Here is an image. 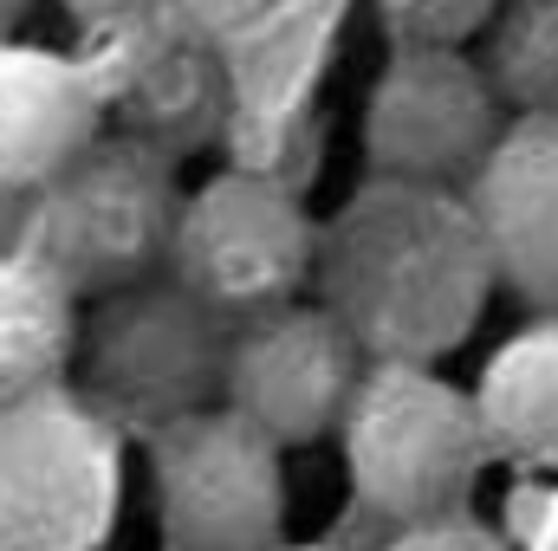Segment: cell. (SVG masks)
<instances>
[{
  "label": "cell",
  "mask_w": 558,
  "mask_h": 551,
  "mask_svg": "<svg viewBox=\"0 0 558 551\" xmlns=\"http://www.w3.org/2000/svg\"><path fill=\"white\" fill-rule=\"evenodd\" d=\"M305 285L364 364H441L474 338L494 298V260L461 188L371 175L318 228Z\"/></svg>",
  "instance_id": "1"
},
{
  "label": "cell",
  "mask_w": 558,
  "mask_h": 551,
  "mask_svg": "<svg viewBox=\"0 0 558 551\" xmlns=\"http://www.w3.org/2000/svg\"><path fill=\"white\" fill-rule=\"evenodd\" d=\"M175 162L143 143L98 131L65 169L13 195V241L7 254L52 273L78 305L162 273L169 228H175Z\"/></svg>",
  "instance_id": "2"
},
{
  "label": "cell",
  "mask_w": 558,
  "mask_h": 551,
  "mask_svg": "<svg viewBox=\"0 0 558 551\" xmlns=\"http://www.w3.org/2000/svg\"><path fill=\"white\" fill-rule=\"evenodd\" d=\"M338 434L357 506L377 513L384 526L468 513L487 467V434L474 421L468 390L435 377V364L371 357L338 415Z\"/></svg>",
  "instance_id": "3"
},
{
  "label": "cell",
  "mask_w": 558,
  "mask_h": 551,
  "mask_svg": "<svg viewBox=\"0 0 558 551\" xmlns=\"http://www.w3.org/2000/svg\"><path fill=\"white\" fill-rule=\"evenodd\" d=\"M221 357L228 318L169 273L85 298L72 338L78 396L118 434H156L175 415L221 403Z\"/></svg>",
  "instance_id": "4"
},
{
  "label": "cell",
  "mask_w": 558,
  "mask_h": 551,
  "mask_svg": "<svg viewBox=\"0 0 558 551\" xmlns=\"http://www.w3.org/2000/svg\"><path fill=\"white\" fill-rule=\"evenodd\" d=\"M78 65L98 91L105 131L143 143L169 162L221 143V131L234 124L228 59L182 0H149L137 13L85 26Z\"/></svg>",
  "instance_id": "5"
},
{
  "label": "cell",
  "mask_w": 558,
  "mask_h": 551,
  "mask_svg": "<svg viewBox=\"0 0 558 551\" xmlns=\"http://www.w3.org/2000/svg\"><path fill=\"white\" fill-rule=\"evenodd\" d=\"M118 428L78 390L0 403V551H105L118 519Z\"/></svg>",
  "instance_id": "6"
},
{
  "label": "cell",
  "mask_w": 558,
  "mask_h": 551,
  "mask_svg": "<svg viewBox=\"0 0 558 551\" xmlns=\"http://www.w3.org/2000/svg\"><path fill=\"white\" fill-rule=\"evenodd\" d=\"M149 441L156 526L175 551H267L286 532V448L228 403L162 421Z\"/></svg>",
  "instance_id": "7"
},
{
  "label": "cell",
  "mask_w": 558,
  "mask_h": 551,
  "mask_svg": "<svg viewBox=\"0 0 558 551\" xmlns=\"http://www.w3.org/2000/svg\"><path fill=\"white\" fill-rule=\"evenodd\" d=\"M312 241L318 221L305 215V195L228 162L221 175H208L175 201L162 273L182 279L202 305H215L234 325L247 311H267L305 292Z\"/></svg>",
  "instance_id": "8"
},
{
  "label": "cell",
  "mask_w": 558,
  "mask_h": 551,
  "mask_svg": "<svg viewBox=\"0 0 558 551\" xmlns=\"http://www.w3.org/2000/svg\"><path fill=\"white\" fill-rule=\"evenodd\" d=\"M500 124L507 105L468 46H390L364 98V162L371 175L461 188Z\"/></svg>",
  "instance_id": "9"
},
{
  "label": "cell",
  "mask_w": 558,
  "mask_h": 551,
  "mask_svg": "<svg viewBox=\"0 0 558 551\" xmlns=\"http://www.w3.org/2000/svg\"><path fill=\"white\" fill-rule=\"evenodd\" d=\"M364 351L344 338V325L325 305H267L228 325L221 357V403L241 409L279 448H312L338 428V415L357 390Z\"/></svg>",
  "instance_id": "10"
},
{
  "label": "cell",
  "mask_w": 558,
  "mask_h": 551,
  "mask_svg": "<svg viewBox=\"0 0 558 551\" xmlns=\"http://www.w3.org/2000/svg\"><path fill=\"white\" fill-rule=\"evenodd\" d=\"M461 201L494 260V285L558 311V111H507Z\"/></svg>",
  "instance_id": "11"
},
{
  "label": "cell",
  "mask_w": 558,
  "mask_h": 551,
  "mask_svg": "<svg viewBox=\"0 0 558 551\" xmlns=\"http://www.w3.org/2000/svg\"><path fill=\"white\" fill-rule=\"evenodd\" d=\"M105 131L78 52L0 33V188H33Z\"/></svg>",
  "instance_id": "12"
},
{
  "label": "cell",
  "mask_w": 558,
  "mask_h": 551,
  "mask_svg": "<svg viewBox=\"0 0 558 551\" xmlns=\"http://www.w3.org/2000/svg\"><path fill=\"white\" fill-rule=\"evenodd\" d=\"M468 403L487 434V454L558 467V311H539L487 357Z\"/></svg>",
  "instance_id": "13"
},
{
  "label": "cell",
  "mask_w": 558,
  "mask_h": 551,
  "mask_svg": "<svg viewBox=\"0 0 558 551\" xmlns=\"http://www.w3.org/2000/svg\"><path fill=\"white\" fill-rule=\"evenodd\" d=\"M78 338V298L20 254H0V403L65 383Z\"/></svg>",
  "instance_id": "14"
},
{
  "label": "cell",
  "mask_w": 558,
  "mask_h": 551,
  "mask_svg": "<svg viewBox=\"0 0 558 551\" xmlns=\"http://www.w3.org/2000/svg\"><path fill=\"white\" fill-rule=\"evenodd\" d=\"M474 65L507 111H558V0H500Z\"/></svg>",
  "instance_id": "15"
},
{
  "label": "cell",
  "mask_w": 558,
  "mask_h": 551,
  "mask_svg": "<svg viewBox=\"0 0 558 551\" xmlns=\"http://www.w3.org/2000/svg\"><path fill=\"white\" fill-rule=\"evenodd\" d=\"M221 137H234V169H254V175H267V182L292 188V195H305L312 175H318V162H325V124H318V111H292V118L260 124V131H234L228 124Z\"/></svg>",
  "instance_id": "16"
},
{
  "label": "cell",
  "mask_w": 558,
  "mask_h": 551,
  "mask_svg": "<svg viewBox=\"0 0 558 551\" xmlns=\"http://www.w3.org/2000/svg\"><path fill=\"white\" fill-rule=\"evenodd\" d=\"M500 0H377L390 46H474Z\"/></svg>",
  "instance_id": "17"
},
{
  "label": "cell",
  "mask_w": 558,
  "mask_h": 551,
  "mask_svg": "<svg viewBox=\"0 0 558 551\" xmlns=\"http://www.w3.org/2000/svg\"><path fill=\"white\" fill-rule=\"evenodd\" d=\"M384 551H507L500 532H487L481 519L454 513V519H422V526H390Z\"/></svg>",
  "instance_id": "18"
},
{
  "label": "cell",
  "mask_w": 558,
  "mask_h": 551,
  "mask_svg": "<svg viewBox=\"0 0 558 551\" xmlns=\"http://www.w3.org/2000/svg\"><path fill=\"white\" fill-rule=\"evenodd\" d=\"M78 26H98V20H118V13H137V7H149V0H59Z\"/></svg>",
  "instance_id": "19"
},
{
  "label": "cell",
  "mask_w": 558,
  "mask_h": 551,
  "mask_svg": "<svg viewBox=\"0 0 558 551\" xmlns=\"http://www.w3.org/2000/svg\"><path fill=\"white\" fill-rule=\"evenodd\" d=\"M26 7H33V0H0V33H13V26L26 20Z\"/></svg>",
  "instance_id": "20"
},
{
  "label": "cell",
  "mask_w": 558,
  "mask_h": 551,
  "mask_svg": "<svg viewBox=\"0 0 558 551\" xmlns=\"http://www.w3.org/2000/svg\"><path fill=\"white\" fill-rule=\"evenodd\" d=\"M267 551H344V546H286V539H279V546H267Z\"/></svg>",
  "instance_id": "21"
},
{
  "label": "cell",
  "mask_w": 558,
  "mask_h": 551,
  "mask_svg": "<svg viewBox=\"0 0 558 551\" xmlns=\"http://www.w3.org/2000/svg\"><path fill=\"white\" fill-rule=\"evenodd\" d=\"M162 551H175V546H162Z\"/></svg>",
  "instance_id": "22"
}]
</instances>
